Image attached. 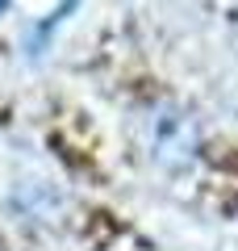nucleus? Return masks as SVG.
<instances>
[{"label": "nucleus", "instance_id": "nucleus-1", "mask_svg": "<svg viewBox=\"0 0 238 251\" xmlns=\"http://www.w3.org/2000/svg\"><path fill=\"white\" fill-rule=\"evenodd\" d=\"M4 9H9V0H0V13H4Z\"/></svg>", "mask_w": 238, "mask_h": 251}]
</instances>
